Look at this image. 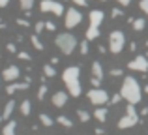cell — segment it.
I'll use <instances>...</instances> for the list:
<instances>
[{
	"label": "cell",
	"instance_id": "cell-1",
	"mask_svg": "<svg viewBox=\"0 0 148 135\" xmlns=\"http://www.w3.org/2000/svg\"><path fill=\"white\" fill-rule=\"evenodd\" d=\"M81 69L79 66H69L64 69V73H62V81H64L66 88H68L69 96H73V98H79L81 92H83V86H81Z\"/></svg>",
	"mask_w": 148,
	"mask_h": 135
},
{
	"label": "cell",
	"instance_id": "cell-2",
	"mask_svg": "<svg viewBox=\"0 0 148 135\" xmlns=\"http://www.w3.org/2000/svg\"><path fill=\"white\" fill-rule=\"evenodd\" d=\"M120 96H122L124 99H126L127 103H139L143 98V92H141V84H139V81L135 79V77H126L122 83V86H120Z\"/></svg>",
	"mask_w": 148,
	"mask_h": 135
},
{
	"label": "cell",
	"instance_id": "cell-3",
	"mask_svg": "<svg viewBox=\"0 0 148 135\" xmlns=\"http://www.w3.org/2000/svg\"><path fill=\"white\" fill-rule=\"evenodd\" d=\"M54 43H56L58 49H60L62 55H71V53L77 49V38L73 36V34H69V32H62V34L56 36Z\"/></svg>",
	"mask_w": 148,
	"mask_h": 135
},
{
	"label": "cell",
	"instance_id": "cell-4",
	"mask_svg": "<svg viewBox=\"0 0 148 135\" xmlns=\"http://www.w3.org/2000/svg\"><path fill=\"white\" fill-rule=\"evenodd\" d=\"M137 122H139V113H137V109H135L133 103H127V105H126V114H124V116L118 120V128H120V130L133 128V126H137Z\"/></svg>",
	"mask_w": 148,
	"mask_h": 135
},
{
	"label": "cell",
	"instance_id": "cell-5",
	"mask_svg": "<svg viewBox=\"0 0 148 135\" xmlns=\"http://www.w3.org/2000/svg\"><path fill=\"white\" fill-rule=\"evenodd\" d=\"M124 45H126V36H124V32L112 30L111 36H109V51H111L112 55H120Z\"/></svg>",
	"mask_w": 148,
	"mask_h": 135
},
{
	"label": "cell",
	"instance_id": "cell-6",
	"mask_svg": "<svg viewBox=\"0 0 148 135\" xmlns=\"http://www.w3.org/2000/svg\"><path fill=\"white\" fill-rule=\"evenodd\" d=\"M40 10L43 11V13H53V15H56V17L64 15V6H62L60 2H56V0H41Z\"/></svg>",
	"mask_w": 148,
	"mask_h": 135
},
{
	"label": "cell",
	"instance_id": "cell-7",
	"mask_svg": "<svg viewBox=\"0 0 148 135\" xmlns=\"http://www.w3.org/2000/svg\"><path fill=\"white\" fill-rule=\"evenodd\" d=\"M81 21H83V13H81L79 10L69 8V10L66 11V15H64V25H66V28H75V26L81 25Z\"/></svg>",
	"mask_w": 148,
	"mask_h": 135
},
{
	"label": "cell",
	"instance_id": "cell-8",
	"mask_svg": "<svg viewBox=\"0 0 148 135\" xmlns=\"http://www.w3.org/2000/svg\"><path fill=\"white\" fill-rule=\"evenodd\" d=\"M88 99H90L94 105H98V107H101V105H105V103L109 101V94H107V90H103V88H92V90H88Z\"/></svg>",
	"mask_w": 148,
	"mask_h": 135
},
{
	"label": "cell",
	"instance_id": "cell-9",
	"mask_svg": "<svg viewBox=\"0 0 148 135\" xmlns=\"http://www.w3.org/2000/svg\"><path fill=\"white\" fill-rule=\"evenodd\" d=\"M127 68L131 71H148V58L146 56H137V58L130 60Z\"/></svg>",
	"mask_w": 148,
	"mask_h": 135
},
{
	"label": "cell",
	"instance_id": "cell-10",
	"mask_svg": "<svg viewBox=\"0 0 148 135\" xmlns=\"http://www.w3.org/2000/svg\"><path fill=\"white\" fill-rule=\"evenodd\" d=\"M0 75H2V79L6 81V83H15V81L21 77V69H19L17 66H8Z\"/></svg>",
	"mask_w": 148,
	"mask_h": 135
},
{
	"label": "cell",
	"instance_id": "cell-11",
	"mask_svg": "<svg viewBox=\"0 0 148 135\" xmlns=\"http://www.w3.org/2000/svg\"><path fill=\"white\" fill-rule=\"evenodd\" d=\"M68 98H69L68 92H62V90L54 92V96H53V105L60 109V107H64L66 103H68Z\"/></svg>",
	"mask_w": 148,
	"mask_h": 135
},
{
	"label": "cell",
	"instance_id": "cell-12",
	"mask_svg": "<svg viewBox=\"0 0 148 135\" xmlns=\"http://www.w3.org/2000/svg\"><path fill=\"white\" fill-rule=\"evenodd\" d=\"M103 17H105V13L101 10H92L90 15H88V19H90V26H98V28H99V25L103 23Z\"/></svg>",
	"mask_w": 148,
	"mask_h": 135
},
{
	"label": "cell",
	"instance_id": "cell-13",
	"mask_svg": "<svg viewBox=\"0 0 148 135\" xmlns=\"http://www.w3.org/2000/svg\"><path fill=\"white\" fill-rule=\"evenodd\" d=\"M28 88V81H25V83H10L8 84V88H6V92L8 94H15L17 90H26Z\"/></svg>",
	"mask_w": 148,
	"mask_h": 135
},
{
	"label": "cell",
	"instance_id": "cell-14",
	"mask_svg": "<svg viewBox=\"0 0 148 135\" xmlns=\"http://www.w3.org/2000/svg\"><path fill=\"white\" fill-rule=\"evenodd\" d=\"M92 75H94L92 79H98V81L103 79V66H101V62H98V60L92 64Z\"/></svg>",
	"mask_w": 148,
	"mask_h": 135
},
{
	"label": "cell",
	"instance_id": "cell-15",
	"mask_svg": "<svg viewBox=\"0 0 148 135\" xmlns=\"http://www.w3.org/2000/svg\"><path fill=\"white\" fill-rule=\"evenodd\" d=\"M15 105H17V103H15L13 99H10V101H8L6 105H4V113H2V118H4V120H8V118H10L11 114H13Z\"/></svg>",
	"mask_w": 148,
	"mask_h": 135
},
{
	"label": "cell",
	"instance_id": "cell-16",
	"mask_svg": "<svg viewBox=\"0 0 148 135\" xmlns=\"http://www.w3.org/2000/svg\"><path fill=\"white\" fill-rule=\"evenodd\" d=\"M98 38H99V30H98V26H88V30H86V41L98 40Z\"/></svg>",
	"mask_w": 148,
	"mask_h": 135
},
{
	"label": "cell",
	"instance_id": "cell-17",
	"mask_svg": "<svg viewBox=\"0 0 148 135\" xmlns=\"http://www.w3.org/2000/svg\"><path fill=\"white\" fill-rule=\"evenodd\" d=\"M94 118L99 120V122H105L107 120V109H105V107H98V109L94 111Z\"/></svg>",
	"mask_w": 148,
	"mask_h": 135
},
{
	"label": "cell",
	"instance_id": "cell-18",
	"mask_svg": "<svg viewBox=\"0 0 148 135\" xmlns=\"http://www.w3.org/2000/svg\"><path fill=\"white\" fill-rule=\"evenodd\" d=\"M131 25H133L135 32H141V30H145V26H146V19L139 17V19H135V21H131Z\"/></svg>",
	"mask_w": 148,
	"mask_h": 135
},
{
	"label": "cell",
	"instance_id": "cell-19",
	"mask_svg": "<svg viewBox=\"0 0 148 135\" xmlns=\"http://www.w3.org/2000/svg\"><path fill=\"white\" fill-rule=\"evenodd\" d=\"M15 128H17V124H15L13 120H10L6 126H4V130H2V135H15Z\"/></svg>",
	"mask_w": 148,
	"mask_h": 135
},
{
	"label": "cell",
	"instance_id": "cell-20",
	"mask_svg": "<svg viewBox=\"0 0 148 135\" xmlns=\"http://www.w3.org/2000/svg\"><path fill=\"white\" fill-rule=\"evenodd\" d=\"M30 111H32V103H30L28 99H25V101L21 103V113L25 114V116H28V114H30Z\"/></svg>",
	"mask_w": 148,
	"mask_h": 135
},
{
	"label": "cell",
	"instance_id": "cell-21",
	"mask_svg": "<svg viewBox=\"0 0 148 135\" xmlns=\"http://www.w3.org/2000/svg\"><path fill=\"white\" fill-rule=\"evenodd\" d=\"M19 6H21V10L30 11L34 8V0H19Z\"/></svg>",
	"mask_w": 148,
	"mask_h": 135
},
{
	"label": "cell",
	"instance_id": "cell-22",
	"mask_svg": "<svg viewBox=\"0 0 148 135\" xmlns=\"http://www.w3.org/2000/svg\"><path fill=\"white\" fill-rule=\"evenodd\" d=\"M43 73H45V77H54V75H56V69H54L53 64H45V66H43Z\"/></svg>",
	"mask_w": 148,
	"mask_h": 135
},
{
	"label": "cell",
	"instance_id": "cell-23",
	"mask_svg": "<svg viewBox=\"0 0 148 135\" xmlns=\"http://www.w3.org/2000/svg\"><path fill=\"white\" fill-rule=\"evenodd\" d=\"M40 120H41V124H43V126H47V128L54 124V120L49 116V114H45V113H41V114H40Z\"/></svg>",
	"mask_w": 148,
	"mask_h": 135
},
{
	"label": "cell",
	"instance_id": "cell-24",
	"mask_svg": "<svg viewBox=\"0 0 148 135\" xmlns=\"http://www.w3.org/2000/svg\"><path fill=\"white\" fill-rule=\"evenodd\" d=\"M30 41H32L34 49H38V51H43V43L40 41V38H38V34H34V36L30 38Z\"/></svg>",
	"mask_w": 148,
	"mask_h": 135
},
{
	"label": "cell",
	"instance_id": "cell-25",
	"mask_svg": "<svg viewBox=\"0 0 148 135\" xmlns=\"http://www.w3.org/2000/svg\"><path fill=\"white\" fill-rule=\"evenodd\" d=\"M77 116H79L81 122H88V120H90V114H88L84 109H79V111H77Z\"/></svg>",
	"mask_w": 148,
	"mask_h": 135
},
{
	"label": "cell",
	"instance_id": "cell-26",
	"mask_svg": "<svg viewBox=\"0 0 148 135\" xmlns=\"http://www.w3.org/2000/svg\"><path fill=\"white\" fill-rule=\"evenodd\" d=\"M56 122H58V124H62V126H64V128H71V120H69V118L68 116H58L56 118Z\"/></svg>",
	"mask_w": 148,
	"mask_h": 135
},
{
	"label": "cell",
	"instance_id": "cell-27",
	"mask_svg": "<svg viewBox=\"0 0 148 135\" xmlns=\"http://www.w3.org/2000/svg\"><path fill=\"white\" fill-rule=\"evenodd\" d=\"M45 94H47V86H45V84H41L40 90H38V99H43Z\"/></svg>",
	"mask_w": 148,
	"mask_h": 135
},
{
	"label": "cell",
	"instance_id": "cell-28",
	"mask_svg": "<svg viewBox=\"0 0 148 135\" xmlns=\"http://www.w3.org/2000/svg\"><path fill=\"white\" fill-rule=\"evenodd\" d=\"M17 56H19L21 60H30V55H28L26 51H17Z\"/></svg>",
	"mask_w": 148,
	"mask_h": 135
},
{
	"label": "cell",
	"instance_id": "cell-29",
	"mask_svg": "<svg viewBox=\"0 0 148 135\" xmlns=\"http://www.w3.org/2000/svg\"><path fill=\"white\" fill-rule=\"evenodd\" d=\"M34 28H36V34H41L43 32V28H45V23H36V26H34Z\"/></svg>",
	"mask_w": 148,
	"mask_h": 135
},
{
	"label": "cell",
	"instance_id": "cell-30",
	"mask_svg": "<svg viewBox=\"0 0 148 135\" xmlns=\"http://www.w3.org/2000/svg\"><path fill=\"white\" fill-rule=\"evenodd\" d=\"M139 8H141L143 11L148 15V0H141V4H139Z\"/></svg>",
	"mask_w": 148,
	"mask_h": 135
},
{
	"label": "cell",
	"instance_id": "cell-31",
	"mask_svg": "<svg viewBox=\"0 0 148 135\" xmlns=\"http://www.w3.org/2000/svg\"><path fill=\"white\" fill-rule=\"evenodd\" d=\"M81 53H83V55H86V53H88V43H86V40L81 43Z\"/></svg>",
	"mask_w": 148,
	"mask_h": 135
},
{
	"label": "cell",
	"instance_id": "cell-32",
	"mask_svg": "<svg viewBox=\"0 0 148 135\" xmlns=\"http://www.w3.org/2000/svg\"><path fill=\"white\" fill-rule=\"evenodd\" d=\"M45 28H47L49 32H53V30L56 28V26H54V23H51V21H47V23H45Z\"/></svg>",
	"mask_w": 148,
	"mask_h": 135
},
{
	"label": "cell",
	"instance_id": "cell-33",
	"mask_svg": "<svg viewBox=\"0 0 148 135\" xmlns=\"http://www.w3.org/2000/svg\"><path fill=\"white\" fill-rule=\"evenodd\" d=\"M111 13H112V19H116V17H120V15H122V10H116V8H114Z\"/></svg>",
	"mask_w": 148,
	"mask_h": 135
},
{
	"label": "cell",
	"instance_id": "cell-34",
	"mask_svg": "<svg viewBox=\"0 0 148 135\" xmlns=\"http://www.w3.org/2000/svg\"><path fill=\"white\" fill-rule=\"evenodd\" d=\"M6 47H8V51H10V53H17V47H15L13 43H8Z\"/></svg>",
	"mask_w": 148,
	"mask_h": 135
},
{
	"label": "cell",
	"instance_id": "cell-35",
	"mask_svg": "<svg viewBox=\"0 0 148 135\" xmlns=\"http://www.w3.org/2000/svg\"><path fill=\"white\" fill-rule=\"evenodd\" d=\"M71 2H75L77 6H86V4H88V0H71Z\"/></svg>",
	"mask_w": 148,
	"mask_h": 135
},
{
	"label": "cell",
	"instance_id": "cell-36",
	"mask_svg": "<svg viewBox=\"0 0 148 135\" xmlns=\"http://www.w3.org/2000/svg\"><path fill=\"white\" fill-rule=\"evenodd\" d=\"M17 25H21V26H28V21H26V19H17Z\"/></svg>",
	"mask_w": 148,
	"mask_h": 135
},
{
	"label": "cell",
	"instance_id": "cell-37",
	"mask_svg": "<svg viewBox=\"0 0 148 135\" xmlns=\"http://www.w3.org/2000/svg\"><path fill=\"white\" fill-rule=\"evenodd\" d=\"M116 2H118L120 6H130V4H131V0H116Z\"/></svg>",
	"mask_w": 148,
	"mask_h": 135
},
{
	"label": "cell",
	"instance_id": "cell-38",
	"mask_svg": "<svg viewBox=\"0 0 148 135\" xmlns=\"http://www.w3.org/2000/svg\"><path fill=\"white\" fill-rule=\"evenodd\" d=\"M111 75L118 77V75H122V71H120V69H112V71H111Z\"/></svg>",
	"mask_w": 148,
	"mask_h": 135
},
{
	"label": "cell",
	"instance_id": "cell-39",
	"mask_svg": "<svg viewBox=\"0 0 148 135\" xmlns=\"http://www.w3.org/2000/svg\"><path fill=\"white\" fill-rule=\"evenodd\" d=\"M10 4V0H0V8H6Z\"/></svg>",
	"mask_w": 148,
	"mask_h": 135
},
{
	"label": "cell",
	"instance_id": "cell-40",
	"mask_svg": "<svg viewBox=\"0 0 148 135\" xmlns=\"http://www.w3.org/2000/svg\"><path fill=\"white\" fill-rule=\"evenodd\" d=\"M120 98H122V96H112V103H118Z\"/></svg>",
	"mask_w": 148,
	"mask_h": 135
},
{
	"label": "cell",
	"instance_id": "cell-41",
	"mask_svg": "<svg viewBox=\"0 0 148 135\" xmlns=\"http://www.w3.org/2000/svg\"><path fill=\"white\" fill-rule=\"evenodd\" d=\"M0 28H6V25H2V23H0Z\"/></svg>",
	"mask_w": 148,
	"mask_h": 135
},
{
	"label": "cell",
	"instance_id": "cell-42",
	"mask_svg": "<svg viewBox=\"0 0 148 135\" xmlns=\"http://www.w3.org/2000/svg\"><path fill=\"white\" fill-rule=\"evenodd\" d=\"M2 120H4V118H2V114H0V122H2Z\"/></svg>",
	"mask_w": 148,
	"mask_h": 135
},
{
	"label": "cell",
	"instance_id": "cell-43",
	"mask_svg": "<svg viewBox=\"0 0 148 135\" xmlns=\"http://www.w3.org/2000/svg\"><path fill=\"white\" fill-rule=\"evenodd\" d=\"M146 94H148V86H146Z\"/></svg>",
	"mask_w": 148,
	"mask_h": 135
},
{
	"label": "cell",
	"instance_id": "cell-44",
	"mask_svg": "<svg viewBox=\"0 0 148 135\" xmlns=\"http://www.w3.org/2000/svg\"><path fill=\"white\" fill-rule=\"evenodd\" d=\"M99 2H105V0H99Z\"/></svg>",
	"mask_w": 148,
	"mask_h": 135
},
{
	"label": "cell",
	"instance_id": "cell-45",
	"mask_svg": "<svg viewBox=\"0 0 148 135\" xmlns=\"http://www.w3.org/2000/svg\"><path fill=\"white\" fill-rule=\"evenodd\" d=\"M0 81H2V75H0Z\"/></svg>",
	"mask_w": 148,
	"mask_h": 135
}]
</instances>
